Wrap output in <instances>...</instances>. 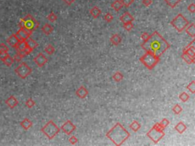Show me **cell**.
<instances>
[{
    "mask_svg": "<svg viewBox=\"0 0 195 146\" xmlns=\"http://www.w3.org/2000/svg\"><path fill=\"white\" fill-rule=\"evenodd\" d=\"M170 44L163 38V36L159 32L154 31L146 40L143 41L141 47L146 52H152L157 57L161 56L166 50L170 48Z\"/></svg>",
    "mask_w": 195,
    "mask_h": 146,
    "instance_id": "1",
    "label": "cell"
},
{
    "mask_svg": "<svg viewBox=\"0 0 195 146\" xmlns=\"http://www.w3.org/2000/svg\"><path fill=\"white\" fill-rule=\"evenodd\" d=\"M106 136L116 145H122L130 136V133L120 123H117L108 132Z\"/></svg>",
    "mask_w": 195,
    "mask_h": 146,
    "instance_id": "2",
    "label": "cell"
},
{
    "mask_svg": "<svg viewBox=\"0 0 195 146\" xmlns=\"http://www.w3.org/2000/svg\"><path fill=\"white\" fill-rule=\"evenodd\" d=\"M39 22L35 19V18L31 15H27L25 18H21L20 21L18 23L19 27L25 28L27 31H29L31 32H33L39 27Z\"/></svg>",
    "mask_w": 195,
    "mask_h": 146,
    "instance_id": "3",
    "label": "cell"
},
{
    "mask_svg": "<svg viewBox=\"0 0 195 146\" xmlns=\"http://www.w3.org/2000/svg\"><path fill=\"white\" fill-rule=\"evenodd\" d=\"M140 61L144 65V66L150 70H152L157 64L159 63L160 61V58L157 57L152 52H146V53L143 56L140 58Z\"/></svg>",
    "mask_w": 195,
    "mask_h": 146,
    "instance_id": "4",
    "label": "cell"
},
{
    "mask_svg": "<svg viewBox=\"0 0 195 146\" xmlns=\"http://www.w3.org/2000/svg\"><path fill=\"white\" fill-rule=\"evenodd\" d=\"M146 135L155 144H157L165 136V132H164L163 129L159 125V123H156L152 126V129L146 133Z\"/></svg>",
    "mask_w": 195,
    "mask_h": 146,
    "instance_id": "5",
    "label": "cell"
},
{
    "mask_svg": "<svg viewBox=\"0 0 195 146\" xmlns=\"http://www.w3.org/2000/svg\"><path fill=\"white\" fill-rule=\"evenodd\" d=\"M60 131L58 126L53 120H50L46 123V125L42 127L41 132L45 135L49 139H53Z\"/></svg>",
    "mask_w": 195,
    "mask_h": 146,
    "instance_id": "6",
    "label": "cell"
},
{
    "mask_svg": "<svg viewBox=\"0 0 195 146\" xmlns=\"http://www.w3.org/2000/svg\"><path fill=\"white\" fill-rule=\"evenodd\" d=\"M189 24L190 23L187 20L186 18L181 13L177 15V16H175L174 19L170 22V25L177 30V31L179 33L183 31Z\"/></svg>",
    "mask_w": 195,
    "mask_h": 146,
    "instance_id": "7",
    "label": "cell"
},
{
    "mask_svg": "<svg viewBox=\"0 0 195 146\" xmlns=\"http://www.w3.org/2000/svg\"><path fill=\"white\" fill-rule=\"evenodd\" d=\"M15 72L22 79H25L26 78L31 74L32 69L30 68V66H27V63L21 62L17 68L15 69Z\"/></svg>",
    "mask_w": 195,
    "mask_h": 146,
    "instance_id": "8",
    "label": "cell"
},
{
    "mask_svg": "<svg viewBox=\"0 0 195 146\" xmlns=\"http://www.w3.org/2000/svg\"><path fill=\"white\" fill-rule=\"evenodd\" d=\"M33 32H31L29 31H27L25 30V28H22V27H20L18 31L15 33V35L17 36V37L18 38V40L20 41L21 40H26L27 39L31 37V35L32 34Z\"/></svg>",
    "mask_w": 195,
    "mask_h": 146,
    "instance_id": "9",
    "label": "cell"
},
{
    "mask_svg": "<svg viewBox=\"0 0 195 146\" xmlns=\"http://www.w3.org/2000/svg\"><path fill=\"white\" fill-rule=\"evenodd\" d=\"M75 129H76V126L70 120H67L61 126V129L68 135L72 134L75 131Z\"/></svg>",
    "mask_w": 195,
    "mask_h": 146,
    "instance_id": "10",
    "label": "cell"
},
{
    "mask_svg": "<svg viewBox=\"0 0 195 146\" xmlns=\"http://www.w3.org/2000/svg\"><path fill=\"white\" fill-rule=\"evenodd\" d=\"M34 62L38 67H43L47 62V58L42 52H40L34 58Z\"/></svg>",
    "mask_w": 195,
    "mask_h": 146,
    "instance_id": "11",
    "label": "cell"
},
{
    "mask_svg": "<svg viewBox=\"0 0 195 146\" xmlns=\"http://www.w3.org/2000/svg\"><path fill=\"white\" fill-rule=\"evenodd\" d=\"M194 39L186 47H184L182 50V52L188 55L189 56H191L193 59H195V47L194 46Z\"/></svg>",
    "mask_w": 195,
    "mask_h": 146,
    "instance_id": "12",
    "label": "cell"
},
{
    "mask_svg": "<svg viewBox=\"0 0 195 146\" xmlns=\"http://www.w3.org/2000/svg\"><path fill=\"white\" fill-rule=\"evenodd\" d=\"M5 104L7 106L11 108V109H14L15 107H16L18 104V100H17V98L15 96L11 95L6 100H5Z\"/></svg>",
    "mask_w": 195,
    "mask_h": 146,
    "instance_id": "13",
    "label": "cell"
},
{
    "mask_svg": "<svg viewBox=\"0 0 195 146\" xmlns=\"http://www.w3.org/2000/svg\"><path fill=\"white\" fill-rule=\"evenodd\" d=\"M75 94L79 98L81 99H84L88 96L89 94V91L85 88L84 86H80L79 88L77 89V91H75Z\"/></svg>",
    "mask_w": 195,
    "mask_h": 146,
    "instance_id": "14",
    "label": "cell"
},
{
    "mask_svg": "<svg viewBox=\"0 0 195 146\" xmlns=\"http://www.w3.org/2000/svg\"><path fill=\"white\" fill-rule=\"evenodd\" d=\"M19 41L20 40H18V38L15 35V34H11V36H9V38L7 39V43H8L9 46H11V47H13V48L16 47V46H17V44H18Z\"/></svg>",
    "mask_w": 195,
    "mask_h": 146,
    "instance_id": "15",
    "label": "cell"
},
{
    "mask_svg": "<svg viewBox=\"0 0 195 146\" xmlns=\"http://www.w3.org/2000/svg\"><path fill=\"white\" fill-rule=\"evenodd\" d=\"M120 20L123 24H124V23L127 22H133L134 21V18L130 15V12L126 11L124 15H122L120 16Z\"/></svg>",
    "mask_w": 195,
    "mask_h": 146,
    "instance_id": "16",
    "label": "cell"
},
{
    "mask_svg": "<svg viewBox=\"0 0 195 146\" xmlns=\"http://www.w3.org/2000/svg\"><path fill=\"white\" fill-rule=\"evenodd\" d=\"M185 31H186V33L188 34L189 36H191V37L194 38L195 36V25L194 23H192V24H189L188 26L185 28Z\"/></svg>",
    "mask_w": 195,
    "mask_h": 146,
    "instance_id": "17",
    "label": "cell"
},
{
    "mask_svg": "<svg viewBox=\"0 0 195 146\" xmlns=\"http://www.w3.org/2000/svg\"><path fill=\"white\" fill-rule=\"evenodd\" d=\"M25 41H26L27 47L29 48L31 51H33L35 48H37L38 46V43H37L35 40H34L33 39L31 38V37H29V38L27 39V40H26Z\"/></svg>",
    "mask_w": 195,
    "mask_h": 146,
    "instance_id": "18",
    "label": "cell"
},
{
    "mask_svg": "<svg viewBox=\"0 0 195 146\" xmlns=\"http://www.w3.org/2000/svg\"><path fill=\"white\" fill-rule=\"evenodd\" d=\"M20 125L25 130H28L31 127L32 125H33V123H32V122L29 119L25 118L21 122Z\"/></svg>",
    "mask_w": 195,
    "mask_h": 146,
    "instance_id": "19",
    "label": "cell"
},
{
    "mask_svg": "<svg viewBox=\"0 0 195 146\" xmlns=\"http://www.w3.org/2000/svg\"><path fill=\"white\" fill-rule=\"evenodd\" d=\"M175 130L178 132V133L182 134L183 132H184L185 131H186L187 126H186V125L183 123V122H179V123H178L177 125H175Z\"/></svg>",
    "mask_w": 195,
    "mask_h": 146,
    "instance_id": "20",
    "label": "cell"
},
{
    "mask_svg": "<svg viewBox=\"0 0 195 146\" xmlns=\"http://www.w3.org/2000/svg\"><path fill=\"white\" fill-rule=\"evenodd\" d=\"M110 40H111V43L112 44H114V45L115 46H118L119 45L120 43H121V41H122V39H121V37H120V35H118V34H114V35H112L111 36V37L110 38Z\"/></svg>",
    "mask_w": 195,
    "mask_h": 146,
    "instance_id": "21",
    "label": "cell"
},
{
    "mask_svg": "<svg viewBox=\"0 0 195 146\" xmlns=\"http://www.w3.org/2000/svg\"><path fill=\"white\" fill-rule=\"evenodd\" d=\"M90 14H91V15L94 18H98L100 15H101L102 11H101V9H100L98 7L94 6L93 8H91V9H90Z\"/></svg>",
    "mask_w": 195,
    "mask_h": 146,
    "instance_id": "22",
    "label": "cell"
},
{
    "mask_svg": "<svg viewBox=\"0 0 195 146\" xmlns=\"http://www.w3.org/2000/svg\"><path fill=\"white\" fill-rule=\"evenodd\" d=\"M123 7L124 5H123L122 2H120V0H115L111 3V8L116 11H119Z\"/></svg>",
    "mask_w": 195,
    "mask_h": 146,
    "instance_id": "23",
    "label": "cell"
},
{
    "mask_svg": "<svg viewBox=\"0 0 195 146\" xmlns=\"http://www.w3.org/2000/svg\"><path fill=\"white\" fill-rule=\"evenodd\" d=\"M41 31H43V33L46 34V35H50L53 31V27L51 26L49 24H45L43 25L42 28H41Z\"/></svg>",
    "mask_w": 195,
    "mask_h": 146,
    "instance_id": "24",
    "label": "cell"
},
{
    "mask_svg": "<svg viewBox=\"0 0 195 146\" xmlns=\"http://www.w3.org/2000/svg\"><path fill=\"white\" fill-rule=\"evenodd\" d=\"M27 48V44H26V41L21 40L19 41L18 43L17 44L15 47V50L17 52H22Z\"/></svg>",
    "mask_w": 195,
    "mask_h": 146,
    "instance_id": "25",
    "label": "cell"
},
{
    "mask_svg": "<svg viewBox=\"0 0 195 146\" xmlns=\"http://www.w3.org/2000/svg\"><path fill=\"white\" fill-rule=\"evenodd\" d=\"M130 128L134 132H137L141 128V124L139 123L138 121L134 120L132 122V123L130 125Z\"/></svg>",
    "mask_w": 195,
    "mask_h": 146,
    "instance_id": "26",
    "label": "cell"
},
{
    "mask_svg": "<svg viewBox=\"0 0 195 146\" xmlns=\"http://www.w3.org/2000/svg\"><path fill=\"white\" fill-rule=\"evenodd\" d=\"M182 58L184 59V62H186L187 63L189 64V65L195 63V59L191 58V56H189L188 55L185 54V53H184V52H182Z\"/></svg>",
    "mask_w": 195,
    "mask_h": 146,
    "instance_id": "27",
    "label": "cell"
},
{
    "mask_svg": "<svg viewBox=\"0 0 195 146\" xmlns=\"http://www.w3.org/2000/svg\"><path fill=\"white\" fill-rule=\"evenodd\" d=\"M164 1L166 2V4L168 5V6L174 9V8L177 6L179 4L182 0H164Z\"/></svg>",
    "mask_w": 195,
    "mask_h": 146,
    "instance_id": "28",
    "label": "cell"
},
{
    "mask_svg": "<svg viewBox=\"0 0 195 146\" xmlns=\"http://www.w3.org/2000/svg\"><path fill=\"white\" fill-rule=\"evenodd\" d=\"M112 78H113V79L114 80L115 82H119L123 80V78H124V75H123L121 72H115Z\"/></svg>",
    "mask_w": 195,
    "mask_h": 146,
    "instance_id": "29",
    "label": "cell"
},
{
    "mask_svg": "<svg viewBox=\"0 0 195 146\" xmlns=\"http://www.w3.org/2000/svg\"><path fill=\"white\" fill-rule=\"evenodd\" d=\"M3 62H4V64L5 65V66H11L12 64L14 63V59H13V58L11 56H10L9 55H8L4 59V60H3Z\"/></svg>",
    "mask_w": 195,
    "mask_h": 146,
    "instance_id": "30",
    "label": "cell"
},
{
    "mask_svg": "<svg viewBox=\"0 0 195 146\" xmlns=\"http://www.w3.org/2000/svg\"><path fill=\"white\" fill-rule=\"evenodd\" d=\"M179 98L182 102H187L190 99V96L187 92H182V93L180 94Z\"/></svg>",
    "mask_w": 195,
    "mask_h": 146,
    "instance_id": "31",
    "label": "cell"
},
{
    "mask_svg": "<svg viewBox=\"0 0 195 146\" xmlns=\"http://www.w3.org/2000/svg\"><path fill=\"white\" fill-rule=\"evenodd\" d=\"M44 51H45L48 55H52L53 54V52L55 51V48L53 47V46L51 45V44H48L47 46L44 49Z\"/></svg>",
    "mask_w": 195,
    "mask_h": 146,
    "instance_id": "32",
    "label": "cell"
},
{
    "mask_svg": "<svg viewBox=\"0 0 195 146\" xmlns=\"http://www.w3.org/2000/svg\"><path fill=\"white\" fill-rule=\"evenodd\" d=\"M182 110H183V109H182V107H181L179 104H175L172 108L173 113L175 114H176V115H178V114L181 113L182 112Z\"/></svg>",
    "mask_w": 195,
    "mask_h": 146,
    "instance_id": "33",
    "label": "cell"
},
{
    "mask_svg": "<svg viewBox=\"0 0 195 146\" xmlns=\"http://www.w3.org/2000/svg\"><path fill=\"white\" fill-rule=\"evenodd\" d=\"M169 123H170V122H169V120H168V119L163 118L161 120V122L159 123V125H160V126H161V127L164 129L165 128H166L168 125H169Z\"/></svg>",
    "mask_w": 195,
    "mask_h": 146,
    "instance_id": "34",
    "label": "cell"
},
{
    "mask_svg": "<svg viewBox=\"0 0 195 146\" xmlns=\"http://www.w3.org/2000/svg\"><path fill=\"white\" fill-rule=\"evenodd\" d=\"M187 89L190 92H191L192 94H194L195 92V82L194 81H192V82L190 83V84L187 86Z\"/></svg>",
    "mask_w": 195,
    "mask_h": 146,
    "instance_id": "35",
    "label": "cell"
},
{
    "mask_svg": "<svg viewBox=\"0 0 195 146\" xmlns=\"http://www.w3.org/2000/svg\"><path fill=\"white\" fill-rule=\"evenodd\" d=\"M124 28L126 31H130L133 28H134V25L132 22H127V23H124Z\"/></svg>",
    "mask_w": 195,
    "mask_h": 146,
    "instance_id": "36",
    "label": "cell"
},
{
    "mask_svg": "<svg viewBox=\"0 0 195 146\" xmlns=\"http://www.w3.org/2000/svg\"><path fill=\"white\" fill-rule=\"evenodd\" d=\"M12 58H13L14 61L20 62V61H21V59L24 58V56H22V54H21L20 52H17V53H16V54Z\"/></svg>",
    "mask_w": 195,
    "mask_h": 146,
    "instance_id": "37",
    "label": "cell"
},
{
    "mask_svg": "<svg viewBox=\"0 0 195 146\" xmlns=\"http://www.w3.org/2000/svg\"><path fill=\"white\" fill-rule=\"evenodd\" d=\"M25 104H26V106H27L28 108H32V107L35 105V101H34L32 98H29L28 100H27V101L25 103Z\"/></svg>",
    "mask_w": 195,
    "mask_h": 146,
    "instance_id": "38",
    "label": "cell"
},
{
    "mask_svg": "<svg viewBox=\"0 0 195 146\" xmlns=\"http://www.w3.org/2000/svg\"><path fill=\"white\" fill-rule=\"evenodd\" d=\"M47 19L50 21H51V22H53V21L57 20V16L53 12H51V13L47 16Z\"/></svg>",
    "mask_w": 195,
    "mask_h": 146,
    "instance_id": "39",
    "label": "cell"
},
{
    "mask_svg": "<svg viewBox=\"0 0 195 146\" xmlns=\"http://www.w3.org/2000/svg\"><path fill=\"white\" fill-rule=\"evenodd\" d=\"M120 2H122V4L124 6L129 7L130 5L134 3V0H120Z\"/></svg>",
    "mask_w": 195,
    "mask_h": 146,
    "instance_id": "40",
    "label": "cell"
},
{
    "mask_svg": "<svg viewBox=\"0 0 195 146\" xmlns=\"http://www.w3.org/2000/svg\"><path fill=\"white\" fill-rule=\"evenodd\" d=\"M114 19V16L111 13H107L104 15V20L106 21L107 22H111Z\"/></svg>",
    "mask_w": 195,
    "mask_h": 146,
    "instance_id": "41",
    "label": "cell"
},
{
    "mask_svg": "<svg viewBox=\"0 0 195 146\" xmlns=\"http://www.w3.org/2000/svg\"><path fill=\"white\" fill-rule=\"evenodd\" d=\"M9 47L4 43H0V52H8Z\"/></svg>",
    "mask_w": 195,
    "mask_h": 146,
    "instance_id": "42",
    "label": "cell"
},
{
    "mask_svg": "<svg viewBox=\"0 0 195 146\" xmlns=\"http://www.w3.org/2000/svg\"><path fill=\"white\" fill-rule=\"evenodd\" d=\"M78 139L76 138L75 136H74V135H73V136H71L70 138H69V143L72 144V145H75V144H76L78 142Z\"/></svg>",
    "mask_w": 195,
    "mask_h": 146,
    "instance_id": "43",
    "label": "cell"
},
{
    "mask_svg": "<svg viewBox=\"0 0 195 146\" xmlns=\"http://www.w3.org/2000/svg\"><path fill=\"white\" fill-rule=\"evenodd\" d=\"M188 10L191 13H194L195 12V4L194 3H191L188 7Z\"/></svg>",
    "mask_w": 195,
    "mask_h": 146,
    "instance_id": "44",
    "label": "cell"
},
{
    "mask_svg": "<svg viewBox=\"0 0 195 146\" xmlns=\"http://www.w3.org/2000/svg\"><path fill=\"white\" fill-rule=\"evenodd\" d=\"M149 36H150V34H148V33H146V32H144V33H143L142 35H141V38H142V40H143V41H145L149 38Z\"/></svg>",
    "mask_w": 195,
    "mask_h": 146,
    "instance_id": "45",
    "label": "cell"
},
{
    "mask_svg": "<svg viewBox=\"0 0 195 146\" xmlns=\"http://www.w3.org/2000/svg\"><path fill=\"white\" fill-rule=\"evenodd\" d=\"M142 2H143V4L145 6L148 7L150 6V5L152 3V0H143Z\"/></svg>",
    "mask_w": 195,
    "mask_h": 146,
    "instance_id": "46",
    "label": "cell"
},
{
    "mask_svg": "<svg viewBox=\"0 0 195 146\" xmlns=\"http://www.w3.org/2000/svg\"><path fill=\"white\" fill-rule=\"evenodd\" d=\"M8 55H9L8 52H0V59H1L2 61H3L5 58Z\"/></svg>",
    "mask_w": 195,
    "mask_h": 146,
    "instance_id": "47",
    "label": "cell"
},
{
    "mask_svg": "<svg viewBox=\"0 0 195 146\" xmlns=\"http://www.w3.org/2000/svg\"><path fill=\"white\" fill-rule=\"evenodd\" d=\"M63 1L64 3H66L67 5H72L73 2H75V0H63Z\"/></svg>",
    "mask_w": 195,
    "mask_h": 146,
    "instance_id": "48",
    "label": "cell"
}]
</instances>
